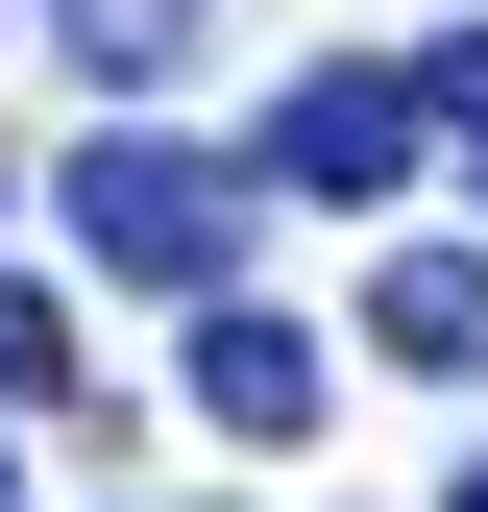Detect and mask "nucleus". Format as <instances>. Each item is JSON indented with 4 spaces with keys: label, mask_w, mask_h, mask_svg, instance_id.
<instances>
[{
    "label": "nucleus",
    "mask_w": 488,
    "mask_h": 512,
    "mask_svg": "<svg viewBox=\"0 0 488 512\" xmlns=\"http://www.w3.org/2000/svg\"><path fill=\"white\" fill-rule=\"evenodd\" d=\"M415 171V74H293L269 98V196H391Z\"/></svg>",
    "instance_id": "f03ea898"
},
{
    "label": "nucleus",
    "mask_w": 488,
    "mask_h": 512,
    "mask_svg": "<svg viewBox=\"0 0 488 512\" xmlns=\"http://www.w3.org/2000/svg\"><path fill=\"white\" fill-rule=\"evenodd\" d=\"M366 342L391 366H488V244H415V269L366 293Z\"/></svg>",
    "instance_id": "20e7f679"
},
{
    "label": "nucleus",
    "mask_w": 488,
    "mask_h": 512,
    "mask_svg": "<svg viewBox=\"0 0 488 512\" xmlns=\"http://www.w3.org/2000/svg\"><path fill=\"white\" fill-rule=\"evenodd\" d=\"M74 244L122 293H244V171L171 147V122H98V147H74Z\"/></svg>",
    "instance_id": "f257e3e1"
},
{
    "label": "nucleus",
    "mask_w": 488,
    "mask_h": 512,
    "mask_svg": "<svg viewBox=\"0 0 488 512\" xmlns=\"http://www.w3.org/2000/svg\"><path fill=\"white\" fill-rule=\"evenodd\" d=\"M25 391H74V317H49V293H0V415H25Z\"/></svg>",
    "instance_id": "423d86ee"
},
{
    "label": "nucleus",
    "mask_w": 488,
    "mask_h": 512,
    "mask_svg": "<svg viewBox=\"0 0 488 512\" xmlns=\"http://www.w3.org/2000/svg\"><path fill=\"white\" fill-rule=\"evenodd\" d=\"M464 512H488V464H464Z\"/></svg>",
    "instance_id": "6e6552de"
},
{
    "label": "nucleus",
    "mask_w": 488,
    "mask_h": 512,
    "mask_svg": "<svg viewBox=\"0 0 488 512\" xmlns=\"http://www.w3.org/2000/svg\"><path fill=\"white\" fill-rule=\"evenodd\" d=\"M196 415H220V439H318V342L244 317V293H196Z\"/></svg>",
    "instance_id": "7ed1b4c3"
},
{
    "label": "nucleus",
    "mask_w": 488,
    "mask_h": 512,
    "mask_svg": "<svg viewBox=\"0 0 488 512\" xmlns=\"http://www.w3.org/2000/svg\"><path fill=\"white\" fill-rule=\"evenodd\" d=\"M415 122H464V147H488V25L440 49V74H415Z\"/></svg>",
    "instance_id": "0eeeda50"
},
{
    "label": "nucleus",
    "mask_w": 488,
    "mask_h": 512,
    "mask_svg": "<svg viewBox=\"0 0 488 512\" xmlns=\"http://www.w3.org/2000/svg\"><path fill=\"white\" fill-rule=\"evenodd\" d=\"M49 25H74V74H98V98H147L171 49H196V0H49Z\"/></svg>",
    "instance_id": "39448f33"
}]
</instances>
